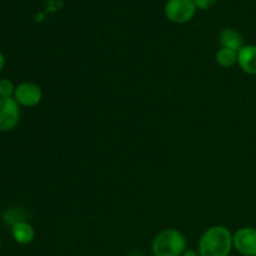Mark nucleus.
<instances>
[{
	"instance_id": "obj_1",
	"label": "nucleus",
	"mask_w": 256,
	"mask_h": 256,
	"mask_svg": "<svg viewBox=\"0 0 256 256\" xmlns=\"http://www.w3.org/2000/svg\"><path fill=\"white\" fill-rule=\"evenodd\" d=\"M232 244V234L226 226L215 225L202 232L198 244L200 256H229Z\"/></svg>"
},
{
	"instance_id": "obj_2",
	"label": "nucleus",
	"mask_w": 256,
	"mask_h": 256,
	"mask_svg": "<svg viewBox=\"0 0 256 256\" xmlns=\"http://www.w3.org/2000/svg\"><path fill=\"white\" fill-rule=\"evenodd\" d=\"M154 256H182L186 250V238L176 229H164L152 244Z\"/></svg>"
},
{
	"instance_id": "obj_3",
	"label": "nucleus",
	"mask_w": 256,
	"mask_h": 256,
	"mask_svg": "<svg viewBox=\"0 0 256 256\" xmlns=\"http://www.w3.org/2000/svg\"><path fill=\"white\" fill-rule=\"evenodd\" d=\"M196 9L194 0H168L165 15L175 24H185L194 18Z\"/></svg>"
},
{
	"instance_id": "obj_4",
	"label": "nucleus",
	"mask_w": 256,
	"mask_h": 256,
	"mask_svg": "<svg viewBox=\"0 0 256 256\" xmlns=\"http://www.w3.org/2000/svg\"><path fill=\"white\" fill-rule=\"evenodd\" d=\"M20 122V105L14 98H0V132H12Z\"/></svg>"
},
{
	"instance_id": "obj_5",
	"label": "nucleus",
	"mask_w": 256,
	"mask_h": 256,
	"mask_svg": "<svg viewBox=\"0 0 256 256\" xmlns=\"http://www.w3.org/2000/svg\"><path fill=\"white\" fill-rule=\"evenodd\" d=\"M42 92L35 82H24L15 88L14 99L20 106L34 108L42 102Z\"/></svg>"
},
{
	"instance_id": "obj_6",
	"label": "nucleus",
	"mask_w": 256,
	"mask_h": 256,
	"mask_svg": "<svg viewBox=\"0 0 256 256\" xmlns=\"http://www.w3.org/2000/svg\"><path fill=\"white\" fill-rule=\"evenodd\" d=\"M235 250L242 256H256V229L245 226L232 235Z\"/></svg>"
},
{
	"instance_id": "obj_7",
	"label": "nucleus",
	"mask_w": 256,
	"mask_h": 256,
	"mask_svg": "<svg viewBox=\"0 0 256 256\" xmlns=\"http://www.w3.org/2000/svg\"><path fill=\"white\" fill-rule=\"evenodd\" d=\"M238 64L246 74L256 75V45H244L238 52Z\"/></svg>"
},
{
	"instance_id": "obj_8",
	"label": "nucleus",
	"mask_w": 256,
	"mask_h": 256,
	"mask_svg": "<svg viewBox=\"0 0 256 256\" xmlns=\"http://www.w3.org/2000/svg\"><path fill=\"white\" fill-rule=\"evenodd\" d=\"M12 235L18 244L28 245L35 239V230L29 222H19L12 226Z\"/></svg>"
},
{
	"instance_id": "obj_9",
	"label": "nucleus",
	"mask_w": 256,
	"mask_h": 256,
	"mask_svg": "<svg viewBox=\"0 0 256 256\" xmlns=\"http://www.w3.org/2000/svg\"><path fill=\"white\" fill-rule=\"evenodd\" d=\"M219 42L222 44V48H228V49L235 50V52H239L244 46L242 35L232 28H226L220 32Z\"/></svg>"
},
{
	"instance_id": "obj_10",
	"label": "nucleus",
	"mask_w": 256,
	"mask_h": 256,
	"mask_svg": "<svg viewBox=\"0 0 256 256\" xmlns=\"http://www.w3.org/2000/svg\"><path fill=\"white\" fill-rule=\"evenodd\" d=\"M215 60L222 68H232L238 62V52L228 48H222L215 54Z\"/></svg>"
},
{
	"instance_id": "obj_11",
	"label": "nucleus",
	"mask_w": 256,
	"mask_h": 256,
	"mask_svg": "<svg viewBox=\"0 0 256 256\" xmlns=\"http://www.w3.org/2000/svg\"><path fill=\"white\" fill-rule=\"evenodd\" d=\"M15 85L12 80L2 79L0 80V98H14Z\"/></svg>"
},
{
	"instance_id": "obj_12",
	"label": "nucleus",
	"mask_w": 256,
	"mask_h": 256,
	"mask_svg": "<svg viewBox=\"0 0 256 256\" xmlns=\"http://www.w3.org/2000/svg\"><path fill=\"white\" fill-rule=\"evenodd\" d=\"M194 2L196 5V8H199L202 10H206L209 8H212L216 2V0H194Z\"/></svg>"
},
{
	"instance_id": "obj_13",
	"label": "nucleus",
	"mask_w": 256,
	"mask_h": 256,
	"mask_svg": "<svg viewBox=\"0 0 256 256\" xmlns=\"http://www.w3.org/2000/svg\"><path fill=\"white\" fill-rule=\"evenodd\" d=\"M182 256H200V254H199V252H196V250L186 249Z\"/></svg>"
},
{
	"instance_id": "obj_14",
	"label": "nucleus",
	"mask_w": 256,
	"mask_h": 256,
	"mask_svg": "<svg viewBox=\"0 0 256 256\" xmlns=\"http://www.w3.org/2000/svg\"><path fill=\"white\" fill-rule=\"evenodd\" d=\"M4 66H5V56H4V54L0 52V72H2Z\"/></svg>"
},
{
	"instance_id": "obj_15",
	"label": "nucleus",
	"mask_w": 256,
	"mask_h": 256,
	"mask_svg": "<svg viewBox=\"0 0 256 256\" xmlns=\"http://www.w3.org/2000/svg\"><path fill=\"white\" fill-rule=\"evenodd\" d=\"M132 256H142L140 254H136V255H132Z\"/></svg>"
},
{
	"instance_id": "obj_16",
	"label": "nucleus",
	"mask_w": 256,
	"mask_h": 256,
	"mask_svg": "<svg viewBox=\"0 0 256 256\" xmlns=\"http://www.w3.org/2000/svg\"><path fill=\"white\" fill-rule=\"evenodd\" d=\"M0 245H2V242H0Z\"/></svg>"
}]
</instances>
